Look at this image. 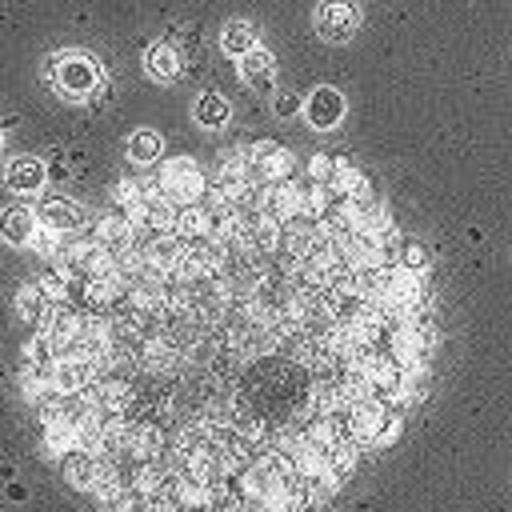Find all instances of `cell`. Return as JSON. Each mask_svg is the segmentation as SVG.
<instances>
[{
    "mask_svg": "<svg viewBox=\"0 0 512 512\" xmlns=\"http://www.w3.org/2000/svg\"><path fill=\"white\" fill-rule=\"evenodd\" d=\"M192 120L200 124V128H224L228 120H232V104H228V96H220V92H200L196 100H192Z\"/></svg>",
    "mask_w": 512,
    "mask_h": 512,
    "instance_id": "cell-10",
    "label": "cell"
},
{
    "mask_svg": "<svg viewBox=\"0 0 512 512\" xmlns=\"http://www.w3.org/2000/svg\"><path fill=\"white\" fill-rule=\"evenodd\" d=\"M160 152H164V136L160 132H152V128H136L132 136H128V160L132 164H152V160H160Z\"/></svg>",
    "mask_w": 512,
    "mask_h": 512,
    "instance_id": "cell-12",
    "label": "cell"
},
{
    "mask_svg": "<svg viewBox=\"0 0 512 512\" xmlns=\"http://www.w3.org/2000/svg\"><path fill=\"white\" fill-rule=\"evenodd\" d=\"M64 476H68L76 488L104 484V472H100V464H96L88 452H72V456H64Z\"/></svg>",
    "mask_w": 512,
    "mask_h": 512,
    "instance_id": "cell-13",
    "label": "cell"
},
{
    "mask_svg": "<svg viewBox=\"0 0 512 512\" xmlns=\"http://www.w3.org/2000/svg\"><path fill=\"white\" fill-rule=\"evenodd\" d=\"M120 512H152V508H144V504H132V508H120Z\"/></svg>",
    "mask_w": 512,
    "mask_h": 512,
    "instance_id": "cell-18",
    "label": "cell"
},
{
    "mask_svg": "<svg viewBox=\"0 0 512 512\" xmlns=\"http://www.w3.org/2000/svg\"><path fill=\"white\" fill-rule=\"evenodd\" d=\"M400 264L412 268V272L428 268V248H424L420 240H404V244H400Z\"/></svg>",
    "mask_w": 512,
    "mask_h": 512,
    "instance_id": "cell-14",
    "label": "cell"
},
{
    "mask_svg": "<svg viewBox=\"0 0 512 512\" xmlns=\"http://www.w3.org/2000/svg\"><path fill=\"white\" fill-rule=\"evenodd\" d=\"M220 48L228 52V56H248L252 48H260V40H256V28L244 20V16H232V20H224V28H220Z\"/></svg>",
    "mask_w": 512,
    "mask_h": 512,
    "instance_id": "cell-11",
    "label": "cell"
},
{
    "mask_svg": "<svg viewBox=\"0 0 512 512\" xmlns=\"http://www.w3.org/2000/svg\"><path fill=\"white\" fill-rule=\"evenodd\" d=\"M40 224L52 228V232L80 228V224H84V204H80V200H68V196H44V204H40Z\"/></svg>",
    "mask_w": 512,
    "mask_h": 512,
    "instance_id": "cell-7",
    "label": "cell"
},
{
    "mask_svg": "<svg viewBox=\"0 0 512 512\" xmlns=\"http://www.w3.org/2000/svg\"><path fill=\"white\" fill-rule=\"evenodd\" d=\"M240 80L256 92H272L276 88V56L268 48H252L248 56H240Z\"/></svg>",
    "mask_w": 512,
    "mask_h": 512,
    "instance_id": "cell-6",
    "label": "cell"
},
{
    "mask_svg": "<svg viewBox=\"0 0 512 512\" xmlns=\"http://www.w3.org/2000/svg\"><path fill=\"white\" fill-rule=\"evenodd\" d=\"M160 180H164V188L172 192V196H180V200H192V196H200L204 192V176H200V168L192 164V160H168L164 168H160Z\"/></svg>",
    "mask_w": 512,
    "mask_h": 512,
    "instance_id": "cell-5",
    "label": "cell"
},
{
    "mask_svg": "<svg viewBox=\"0 0 512 512\" xmlns=\"http://www.w3.org/2000/svg\"><path fill=\"white\" fill-rule=\"evenodd\" d=\"M328 172H332L328 156H316V164H312V176H328Z\"/></svg>",
    "mask_w": 512,
    "mask_h": 512,
    "instance_id": "cell-17",
    "label": "cell"
},
{
    "mask_svg": "<svg viewBox=\"0 0 512 512\" xmlns=\"http://www.w3.org/2000/svg\"><path fill=\"white\" fill-rule=\"evenodd\" d=\"M312 28L324 44H348L360 28V8L356 0H320L312 12Z\"/></svg>",
    "mask_w": 512,
    "mask_h": 512,
    "instance_id": "cell-2",
    "label": "cell"
},
{
    "mask_svg": "<svg viewBox=\"0 0 512 512\" xmlns=\"http://www.w3.org/2000/svg\"><path fill=\"white\" fill-rule=\"evenodd\" d=\"M344 112H348V100H344V92L332 88V84H316V88L304 96V120H308V128H316V132L340 128Z\"/></svg>",
    "mask_w": 512,
    "mask_h": 512,
    "instance_id": "cell-3",
    "label": "cell"
},
{
    "mask_svg": "<svg viewBox=\"0 0 512 512\" xmlns=\"http://www.w3.org/2000/svg\"><path fill=\"white\" fill-rule=\"evenodd\" d=\"M44 180H48L44 160H40V156H32V152L12 156V160H8V168H4V184H8L12 192H20V196L40 192V188H44Z\"/></svg>",
    "mask_w": 512,
    "mask_h": 512,
    "instance_id": "cell-4",
    "label": "cell"
},
{
    "mask_svg": "<svg viewBox=\"0 0 512 512\" xmlns=\"http://www.w3.org/2000/svg\"><path fill=\"white\" fill-rule=\"evenodd\" d=\"M16 304H20V312H24V316H40V312H44V300H40V292H36L32 284L20 292V300H16Z\"/></svg>",
    "mask_w": 512,
    "mask_h": 512,
    "instance_id": "cell-16",
    "label": "cell"
},
{
    "mask_svg": "<svg viewBox=\"0 0 512 512\" xmlns=\"http://www.w3.org/2000/svg\"><path fill=\"white\" fill-rule=\"evenodd\" d=\"M44 80H48V88H52L60 100L80 104V100H92V96L100 92V84H104V64H100L92 52H84V48H64V52H52V56L44 60Z\"/></svg>",
    "mask_w": 512,
    "mask_h": 512,
    "instance_id": "cell-1",
    "label": "cell"
},
{
    "mask_svg": "<svg viewBox=\"0 0 512 512\" xmlns=\"http://www.w3.org/2000/svg\"><path fill=\"white\" fill-rule=\"evenodd\" d=\"M36 224H40V216H32L28 204H8V208H0V236H4L8 244H16V248H24V244L36 236Z\"/></svg>",
    "mask_w": 512,
    "mask_h": 512,
    "instance_id": "cell-8",
    "label": "cell"
},
{
    "mask_svg": "<svg viewBox=\"0 0 512 512\" xmlns=\"http://www.w3.org/2000/svg\"><path fill=\"white\" fill-rule=\"evenodd\" d=\"M180 52H176V44H168V40H156V44H148L144 48V72L152 76V80H160V84H172L176 76H180Z\"/></svg>",
    "mask_w": 512,
    "mask_h": 512,
    "instance_id": "cell-9",
    "label": "cell"
},
{
    "mask_svg": "<svg viewBox=\"0 0 512 512\" xmlns=\"http://www.w3.org/2000/svg\"><path fill=\"white\" fill-rule=\"evenodd\" d=\"M272 112L284 120V116H296V112H304V100L296 96V92H276L272 96Z\"/></svg>",
    "mask_w": 512,
    "mask_h": 512,
    "instance_id": "cell-15",
    "label": "cell"
}]
</instances>
